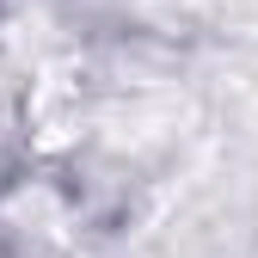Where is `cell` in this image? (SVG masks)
<instances>
[{"instance_id":"obj_1","label":"cell","mask_w":258,"mask_h":258,"mask_svg":"<svg viewBox=\"0 0 258 258\" xmlns=\"http://www.w3.org/2000/svg\"><path fill=\"white\" fill-rule=\"evenodd\" d=\"M25 123H31V142H37L43 154L68 148L80 136V68L74 61H49V68L31 80Z\"/></svg>"}]
</instances>
